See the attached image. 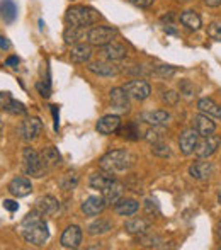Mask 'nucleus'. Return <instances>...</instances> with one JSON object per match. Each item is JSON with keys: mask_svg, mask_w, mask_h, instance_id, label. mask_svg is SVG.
<instances>
[{"mask_svg": "<svg viewBox=\"0 0 221 250\" xmlns=\"http://www.w3.org/2000/svg\"><path fill=\"white\" fill-rule=\"evenodd\" d=\"M36 209L44 216H53L60 211V201L51 194L41 196L36 199Z\"/></svg>", "mask_w": 221, "mask_h": 250, "instance_id": "18", "label": "nucleus"}, {"mask_svg": "<svg viewBox=\"0 0 221 250\" xmlns=\"http://www.w3.org/2000/svg\"><path fill=\"white\" fill-rule=\"evenodd\" d=\"M145 211L148 214H160V206L159 203H157V199H152L148 198L145 201Z\"/></svg>", "mask_w": 221, "mask_h": 250, "instance_id": "42", "label": "nucleus"}, {"mask_svg": "<svg viewBox=\"0 0 221 250\" xmlns=\"http://www.w3.org/2000/svg\"><path fill=\"white\" fill-rule=\"evenodd\" d=\"M175 72H177V68L172 65H159L153 68V73L157 77H162V79H170V77L175 75Z\"/></svg>", "mask_w": 221, "mask_h": 250, "instance_id": "36", "label": "nucleus"}, {"mask_svg": "<svg viewBox=\"0 0 221 250\" xmlns=\"http://www.w3.org/2000/svg\"><path fill=\"white\" fill-rule=\"evenodd\" d=\"M218 203L221 204V188H220V192H218Z\"/></svg>", "mask_w": 221, "mask_h": 250, "instance_id": "51", "label": "nucleus"}, {"mask_svg": "<svg viewBox=\"0 0 221 250\" xmlns=\"http://www.w3.org/2000/svg\"><path fill=\"white\" fill-rule=\"evenodd\" d=\"M43 216L44 214L34 209L29 214H26V218H24L19 227L22 238L29 245H34V247H44L48 244V240H50V228H48V223L44 221Z\"/></svg>", "mask_w": 221, "mask_h": 250, "instance_id": "1", "label": "nucleus"}, {"mask_svg": "<svg viewBox=\"0 0 221 250\" xmlns=\"http://www.w3.org/2000/svg\"><path fill=\"white\" fill-rule=\"evenodd\" d=\"M87 70L97 77H116L121 68L114 65V62H94L87 65Z\"/></svg>", "mask_w": 221, "mask_h": 250, "instance_id": "14", "label": "nucleus"}, {"mask_svg": "<svg viewBox=\"0 0 221 250\" xmlns=\"http://www.w3.org/2000/svg\"><path fill=\"white\" fill-rule=\"evenodd\" d=\"M0 16L7 24L14 22L17 19V5L14 0H2L0 2Z\"/></svg>", "mask_w": 221, "mask_h": 250, "instance_id": "30", "label": "nucleus"}, {"mask_svg": "<svg viewBox=\"0 0 221 250\" xmlns=\"http://www.w3.org/2000/svg\"><path fill=\"white\" fill-rule=\"evenodd\" d=\"M2 126H3L2 125V119H0V133H2Z\"/></svg>", "mask_w": 221, "mask_h": 250, "instance_id": "53", "label": "nucleus"}, {"mask_svg": "<svg viewBox=\"0 0 221 250\" xmlns=\"http://www.w3.org/2000/svg\"><path fill=\"white\" fill-rule=\"evenodd\" d=\"M56 105H51V111H53V118H55V129H58V111H56Z\"/></svg>", "mask_w": 221, "mask_h": 250, "instance_id": "49", "label": "nucleus"}, {"mask_svg": "<svg viewBox=\"0 0 221 250\" xmlns=\"http://www.w3.org/2000/svg\"><path fill=\"white\" fill-rule=\"evenodd\" d=\"M87 33H89V27L68 26L63 33V40L68 46H75L79 43H87Z\"/></svg>", "mask_w": 221, "mask_h": 250, "instance_id": "19", "label": "nucleus"}, {"mask_svg": "<svg viewBox=\"0 0 221 250\" xmlns=\"http://www.w3.org/2000/svg\"><path fill=\"white\" fill-rule=\"evenodd\" d=\"M77 184H79V175L77 174H66L65 177L60 181V188H61L63 191H73Z\"/></svg>", "mask_w": 221, "mask_h": 250, "instance_id": "34", "label": "nucleus"}, {"mask_svg": "<svg viewBox=\"0 0 221 250\" xmlns=\"http://www.w3.org/2000/svg\"><path fill=\"white\" fill-rule=\"evenodd\" d=\"M175 2H191V0H175Z\"/></svg>", "mask_w": 221, "mask_h": 250, "instance_id": "52", "label": "nucleus"}, {"mask_svg": "<svg viewBox=\"0 0 221 250\" xmlns=\"http://www.w3.org/2000/svg\"><path fill=\"white\" fill-rule=\"evenodd\" d=\"M43 131V123L38 118H27L19 125V135L24 142H34Z\"/></svg>", "mask_w": 221, "mask_h": 250, "instance_id": "8", "label": "nucleus"}, {"mask_svg": "<svg viewBox=\"0 0 221 250\" xmlns=\"http://www.w3.org/2000/svg\"><path fill=\"white\" fill-rule=\"evenodd\" d=\"M199 133L196 131L194 128H189V129H184L179 136V148H181V153L182 155H192L198 146V142H199Z\"/></svg>", "mask_w": 221, "mask_h": 250, "instance_id": "10", "label": "nucleus"}, {"mask_svg": "<svg viewBox=\"0 0 221 250\" xmlns=\"http://www.w3.org/2000/svg\"><path fill=\"white\" fill-rule=\"evenodd\" d=\"M9 192L14 196V198H26V196L31 194L33 191V186H31V181L26 177H14L12 181L7 186Z\"/></svg>", "mask_w": 221, "mask_h": 250, "instance_id": "15", "label": "nucleus"}, {"mask_svg": "<svg viewBox=\"0 0 221 250\" xmlns=\"http://www.w3.org/2000/svg\"><path fill=\"white\" fill-rule=\"evenodd\" d=\"M99 21V12L87 5H72L65 12V22L73 27H89Z\"/></svg>", "mask_w": 221, "mask_h": 250, "instance_id": "3", "label": "nucleus"}, {"mask_svg": "<svg viewBox=\"0 0 221 250\" xmlns=\"http://www.w3.org/2000/svg\"><path fill=\"white\" fill-rule=\"evenodd\" d=\"M129 99H131V97L128 96V92H126L122 87H114V89L109 92L111 105H112V109L118 111V112H128L129 111V107H131Z\"/></svg>", "mask_w": 221, "mask_h": 250, "instance_id": "11", "label": "nucleus"}, {"mask_svg": "<svg viewBox=\"0 0 221 250\" xmlns=\"http://www.w3.org/2000/svg\"><path fill=\"white\" fill-rule=\"evenodd\" d=\"M122 194H124V186L118 181L111 182L106 189L100 191V196H102L104 201H106V204H111V206L118 203V201L122 198Z\"/></svg>", "mask_w": 221, "mask_h": 250, "instance_id": "22", "label": "nucleus"}, {"mask_svg": "<svg viewBox=\"0 0 221 250\" xmlns=\"http://www.w3.org/2000/svg\"><path fill=\"white\" fill-rule=\"evenodd\" d=\"M198 109H199V112L209 116V118L221 119V105L216 104V102L213 99H209V97H202V99H199L198 101Z\"/></svg>", "mask_w": 221, "mask_h": 250, "instance_id": "27", "label": "nucleus"}, {"mask_svg": "<svg viewBox=\"0 0 221 250\" xmlns=\"http://www.w3.org/2000/svg\"><path fill=\"white\" fill-rule=\"evenodd\" d=\"M22 164H24V170H26L27 175L34 179H41L46 172V165L43 164V158H41V153H38L34 148L27 146L22 151Z\"/></svg>", "mask_w": 221, "mask_h": 250, "instance_id": "4", "label": "nucleus"}, {"mask_svg": "<svg viewBox=\"0 0 221 250\" xmlns=\"http://www.w3.org/2000/svg\"><path fill=\"white\" fill-rule=\"evenodd\" d=\"M10 48V43L7 41V38L0 36V50H9Z\"/></svg>", "mask_w": 221, "mask_h": 250, "instance_id": "48", "label": "nucleus"}, {"mask_svg": "<svg viewBox=\"0 0 221 250\" xmlns=\"http://www.w3.org/2000/svg\"><path fill=\"white\" fill-rule=\"evenodd\" d=\"M5 65L10 66V68H17V65H19V58H17V56H9V58L5 60Z\"/></svg>", "mask_w": 221, "mask_h": 250, "instance_id": "46", "label": "nucleus"}, {"mask_svg": "<svg viewBox=\"0 0 221 250\" xmlns=\"http://www.w3.org/2000/svg\"><path fill=\"white\" fill-rule=\"evenodd\" d=\"M122 89H124L126 92H128V96L135 101H145V99H148L150 94H152V85L143 79L129 80L128 83L122 85Z\"/></svg>", "mask_w": 221, "mask_h": 250, "instance_id": "6", "label": "nucleus"}, {"mask_svg": "<svg viewBox=\"0 0 221 250\" xmlns=\"http://www.w3.org/2000/svg\"><path fill=\"white\" fill-rule=\"evenodd\" d=\"M208 36L215 41H221V24L220 22H213L208 26Z\"/></svg>", "mask_w": 221, "mask_h": 250, "instance_id": "40", "label": "nucleus"}, {"mask_svg": "<svg viewBox=\"0 0 221 250\" xmlns=\"http://www.w3.org/2000/svg\"><path fill=\"white\" fill-rule=\"evenodd\" d=\"M202 3H204V5L213 7V9H215V7H220V5H221V0H202Z\"/></svg>", "mask_w": 221, "mask_h": 250, "instance_id": "47", "label": "nucleus"}, {"mask_svg": "<svg viewBox=\"0 0 221 250\" xmlns=\"http://www.w3.org/2000/svg\"><path fill=\"white\" fill-rule=\"evenodd\" d=\"M213 174V164L211 162L198 160L189 167V175L196 181H208Z\"/></svg>", "mask_w": 221, "mask_h": 250, "instance_id": "21", "label": "nucleus"}, {"mask_svg": "<svg viewBox=\"0 0 221 250\" xmlns=\"http://www.w3.org/2000/svg\"><path fill=\"white\" fill-rule=\"evenodd\" d=\"M221 145L220 136L211 135V136H201L198 142V146H196L194 153L198 158H209L211 155H215L218 151Z\"/></svg>", "mask_w": 221, "mask_h": 250, "instance_id": "7", "label": "nucleus"}, {"mask_svg": "<svg viewBox=\"0 0 221 250\" xmlns=\"http://www.w3.org/2000/svg\"><path fill=\"white\" fill-rule=\"evenodd\" d=\"M179 21H181V24L185 27V29L189 31H199L202 26V21L201 17H199V14L196 12V10H184V12H181V16H179Z\"/></svg>", "mask_w": 221, "mask_h": 250, "instance_id": "25", "label": "nucleus"}, {"mask_svg": "<svg viewBox=\"0 0 221 250\" xmlns=\"http://www.w3.org/2000/svg\"><path fill=\"white\" fill-rule=\"evenodd\" d=\"M218 235H220V238H221V220H220V225H218Z\"/></svg>", "mask_w": 221, "mask_h": 250, "instance_id": "50", "label": "nucleus"}, {"mask_svg": "<svg viewBox=\"0 0 221 250\" xmlns=\"http://www.w3.org/2000/svg\"><path fill=\"white\" fill-rule=\"evenodd\" d=\"M152 153L160 158H167L170 157V148H168V145L162 140V142L152 143Z\"/></svg>", "mask_w": 221, "mask_h": 250, "instance_id": "35", "label": "nucleus"}, {"mask_svg": "<svg viewBox=\"0 0 221 250\" xmlns=\"http://www.w3.org/2000/svg\"><path fill=\"white\" fill-rule=\"evenodd\" d=\"M121 133H122L121 136H124V138H128V140H138L140 138V129L136 128L135 123H129V125L126 126Z\"/></svg>", "mask_w": 221, "mask_h": 250, "instance_id": "39", "label": "nucleus"}, {"mask_svg": "<svg viewBox=\"0 0 221 250\" xmlns=\"http://www.w3.org/2000/svg\"><path fill=\"white\" fill-rule=\"evenodd\" d=\"M106 201L102 196H90L82 203V213L85 216H99L106 209Z\"/></svg>", "mask_w": 221, "mask_h": 250, "instance_id": "17", "label": "nucleus"}, {"mask_svg": "<svg viewBox=\"0 0 221 250\" xmlns=\"http://www.w3.org/2000/svg\"><path fill=\"white\" fill-rule=\"evenodd\" d=\"M111 230H112V221L104 220V218H99V220L92 221V223L89 225L87 233H89L90 237H97V235H104Z\"/></svg>", "mask_w": 221, "mask_h": 250, "instance_id": "31", "label": "nucleus"}, {"mask_svg": "<svg viewBox=\"0 0 221 250\" xmlns=\"http://www.w3.org/2000/svg\"><path fill=\"white\" fill-rule=\"evenodd\" d=\"M179 89H181V94H184L185 97H194L196 96L194 83L189 82V80H181V83H179Z\"/></svg>", "mask_w": 221, "mask_h": 250, "instance_id": "37", "label": "nucleus"}, {"mask_svg": "<svg viewBox=\"0 0 221 250\" xmlns=\"http://www.w3.org/2000/svg\"><path fill=\"white\" fill-rule=\"evenodd\" d=\"M41 158H43V164L46 165V168L56 167V165L61 164V155H60L58 148H55V146H46L41 151Z\"/></svg>", "mask_w": 221, "mask_h": 250, "instance_id": "32", "label": "nucleus"}, {"mask_svg": "<svg viewBox=\"0 0 221 250\" xmlns=\"http://www.w3.org/2000/svg\"><path fill=\"white\" fill-rule=\"evenodd\" d=\"M38 90H40V94L43 97H50L51 96V87H50V82H46V83H38Z\"/></svg>", "mask_w": 221, "mask_h": 250, "instance_id": "44", "label": "nucleus"}, {"mask_svg": "<svg viewBox=\"0 0 221 250\" xmlns=\"http://www.w3.org/2000/svg\"><path fill=\"white\" fill-rule=\"evenodd\" d=\"M118 36V29L109 26H94L89 27V33H87V43L92 44V46H106L111 41H114V38Z\"/></svg>", "mask_w": 221, "mask_h": 250, "instance_id": "5", "label": "nucleus"}, {"mask_svg": "<svg viewBox=\"0 0 221 250\" xmlns=\"http://www.w3.org/2000/svg\"><path fill=\"white\" fill-rule=\"evenodd\" d=\"M192 121H194V126H192V128H194L196 131L199 133V136H211V135H215L216 125H215V121L209 118V116L199 112V114L194 116V119H192Z\"/></svg>", "mask_w": 221, "mask_h": 250, "instance_id": "16", "label": "nucleus"}, {"mask_svg": "<svg viewBox=\"0 0 221 250\" xmlns=\"http://www.w3.org/2000/svg\"><path fill=\"white\" fill-rule=\"evenodd\" d=\"M3 208H5L7 211H10V213H14V211L19 209V204H17L16 201H12V199H5V201H3Z\"/></svg>", "mask_w": 221, "mask_h": 250, "instance_id": "45", "label": "nucleus"}, {"mask_svg": "<svg viewBox=\"0 0 221 250\" xmlns=\"http://www.w3.org/2000/svg\"><path fill=\"white\" fill-rule=\"evenodd\" d=\"M145 138L148 140L150 143H157V142H162L163 135L157 129V126H153V129H148V131L145 133Z\"/></svg>", "mask_w": 221, "mask_h": 250, "instance_id": "41", "label": "nucleus"}, {"mask_svg": "<svg viewBox=\"0 0 221 250\" xmlns=\"http://www.w3.org/2000/svg\"><path fill=\"white\" fill-rule=\"evenodd\" d=\"M119 128H121V118H119L118 114L102 116L96 125L97 133H99V135H106V136L119 131Z\"/></svg>", "mask_w": 221, "mask_h": 250, "instance_id": "12", "label": "nucleus"}, {"mask_svg": "<svg viewBox=\"0 0 221 250\" xmlns=\"http://www.w3.org/2000/svg\"><path fill=\"white\" fill-rule=\"evenodd\" d=\"M141 119L145 123H148L150 126L163 128V126H167L168 121H170V114H168L167 111H162V109H159V111H148V112H145V114L141 116Z\"/></svg>", "mask_w": 221, "mask_h": 250, "instance_id": "23", "label": "nucleus"}, {"mask_svg": "<svg viewBox=\"0 0 221 250\" xmlns=\"http://www.w3.org/2000/svg\"><path fill=\"white\" fill-rule=\"evenodd\" d=\"M90 56H92V44L89 43H79L75 46H72L70 50V60L77 65H83L89 63Z\"/></svg>", "mask_w": 221, "mask_h": 250, "instance_id": "20", "label": "nucleus"}, {"mask_svg": "<svg viewBox=\"0 0 221 250\" xmlns=\"http://www.w3.org/2000/svg\"><path fill=\"white\" fill-rule=\"evenodd\" d=\"M140 209V203L135 199H119L114 204V211L119 216H133L135 213H138Z\"/></svg>", "mask_w": 221, "mask_h": 250, "instance_id": "28", "label": "nucleus"}, {"mask_svg": "<svg viewBox=\"0 0 221 250\" xmlns=\"http://www.w3.org/2000/svg\"><path fill=\"white\" fill-rule=\"evenodd\" d=\"M135 165V157L128 150H111L99 160L100 170H107L111 174L126 172Z\"/></svg>", "mask_w": 221, "mask_h": 250, "instance_id": "2", "label": "nucleus"}, {"mask_svg": "<svg viewBox=\"0 0 221 250\" xmlns=\"http://www.w3.org/2000/svg\"><path fill=\"white\" fill-rule=\"evenodd\" d=\"M179 99H181V94H177L175 90H163L162 92V101L167 105H177Z\"/></svg>", "mask_w": 221, "mask_h": 250, "instance_id": "38", "label": "nucleus"}, {"mask_svg": "<svg viewBox=\"0 0 221 250\" xmlns=\"http://www.w3.org/2000/svg\"><path fill=\"white\" fill-rule=\"evenodd\" d=\"M124 230L128 231L129 235H135V237H140V235L146 233L150 230V223L143 218H133V220H128L124 223Z\"/></svg>", "mask_w": 221, "mask_h": 250, "instance_id": "29", "label": "nucleus"}, {"mask_svg": "<svg viewBox=\"0 0 221 250\" xmlns=\"http://www.w3.org/2000/svg\"><path fill=\"white\" fill-rule=\"evenodd\" d=\"M114 181H116V177L111 174V172L102 170V172H96V174L90 175L89 186L92 189H96V191H102V189H106L107 186H109L111 182H114Z\"/></svg>", "mask_w": 221, "mask_h": 250, "instance_id": "26", "label": "nucleus"}, {"mask_svg": "<svg viewBox=\"0 0 221 250\" xmlns=\"http://www.w3.org/2000/svg\"><path fill=\"white\" fill-rule=\"evenodd\" d=\"M153 2H155V0H129V3H133V5L138 7V9H150V7L153 5Z\"/></svg>", "mask_w": 221, "mask_h": 250, "instance_id": "43", "label": "nucleus"}, {"mask_svg": "<svg viewBox=\"0 0 221 250\" xmlns=\"http://www.w3.org/2000/svg\"><path fill=\"white\" fill-rule=\"evenodd\" d=\"M102 53L109 62H119V60H124L128 56V50L118 41H111L109 44L102 46Z\"/></svg>", "mask_w": 221, "mask_h": 250, "instance_id": "24", "label": "nucleus"}, {"mask_svg": "<svg viewBox=\"0 0 221 250\" xmlns=\"http://www.w3.org/2000/svg\"><path fill=\"white\" fill-rule=\"evenodd\" d=\"M82 228L77 227V225H70V227L65 228V231L61 233V238H60V244H61L63 249H70V250H75L80 247L82 244Z\"/></svg>", "mask_w": 221, "mask_h": 250, "instance_id": "9", "label": "nucleus"}, {"mask_svg": "<svg viewBox=\"0 0 221 250\" xmlns=\"http://www.w3.org/2000/svg\"><path fill=\"white\" fill-rule=\"evenodd\" d=\"M0 109H3L5 112H9V114H26L27 109L26 105L22 104V102L16 101L12 97V94L10 92H0Z\"/></svg>", "mask_w": 221, "mask_h": 250, "instance_id": "13", "label": "nucleus"}, {"mask_svg": "<svg viewBox=\"0 0 221 250\" xmlns=\"http://www.w3.org/2000/svg\"><path fill=\"white\" fill-rule=\"evenodd\" d=\"M160 244H163V242L159 235H152V233H148V231L143 233V235H140V245H143V247L159 249V247H162Z\"/></svg>", "mask_w": 221, "mask_h": 250, "instance_id": "33", "label": "nucleus"}]
</instances>
